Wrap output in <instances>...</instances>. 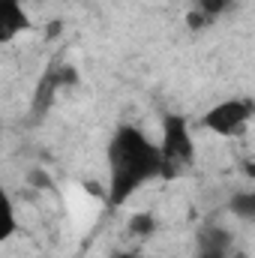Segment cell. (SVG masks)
<instances>
[{
    "label": "cell",
    "mask_w": 255,
    "mask_h": 258,
    "mask_svg": "<svg viewBox=\"0 0 255 258\" xmlns=\"http://www.w3.org/2000/svg\"><path fill=\"white\" fill-rule=\"evenodd\" d=\"M228 210H231L237 219H243V222H255V189H246V192L231 195Z\"/></svg>",
    "instance_id": "8"
},
{
    "label": "cell",
    "mask_w": 255,
    "mask_h": 258,
    "mask_svg": "<svg viewBox=\"0 0 255 258\" xmlns=\"http://www.w3.org/2000/svg\"><path fill=\"white\" fill-rule=\"evenodd\" d=\"M159 156H162V180L180 177L195 162V138L189 120L183 114H165L159 132Z\"/></svg>",
    "instance_id": "2"
},
{
    "label": "cell",
    "mask_w": 255,
    "mask_h": 258,
    "mask_svg": "<svg viewBox=\"0 0 255 258\" xmlns=\"http://www.w3.org/2000/svg\"><path fill=\"white\" fill-rule=\"evenodd\" d=\"M75 78H78V72H75L69 63L51 66V69L42 75L39 87H36V96H33V114H36V117H39V114H45V111L51 108L54 93H57L60 87H66V84H75Z\"/></svg>",
    "instance_id": "4"
},
{
    "label": "cell",
    "mask_w": 255,
    "mask_h": 258,
    "mask_svg": "<svg viewBox=\"0 0 255 258\" xmlns=\"http://www.w3.org/2000/svg\"><path fill=\"white\" fill-rule=\"evenodd\" d=\"M105 198L108 204H126L138 189L162 177V156H159V141H153L144 129L120 123L111 132L108 147H105Z\"/></svg>",
    "instance_id": "1"
},
{
    "label": "cell",
    "mask_w": 255,
    "mask_h": 258,
    "mask_svg": "<svg viewBox=\"0 0 255 258\" xmlns=\"http://www.w3.org/2000/svg\"><path fill=\"white\" fill-rule=\"evenodd\" d=\"M153 231H156L153 213H135V216L129 219V234H135V237H150Z\"/></svg>",
    "instance_id": "9"
},
{
    "label": "cell",
    "mask_w": 255,
    "mask_h": 258,
    "mask_svg": "<svg viewBox=\"0 0 255 258\" xmlns=\"http://www.w3.org/2000/svg\"><path fill=\"white\" fill-rule=\"evenodd\" d=\"M237 0H195L189 12V27H204L210 21H216L219 15H225Z\"/></svg>",
    "instance_id": "7"
},
{
    "label": "cell",
    "mask_w": 255,
    "mask_h": 258,
    "mask_svg": "<svg viewBox=\"0 0 255 258\" xmlns=\"http://www.w3.org/2000/svg\"><path fill=\"white\" fill-rule=\"evenodd\" d=\"M231 258H255V255H249V252H234Z\"/></svg>",
    "instance_id": "10"
},
{
    "label": "cell",
    "mask_w": 255,
    "mask_h": 258,
    "mask_svg": "<svg viewBox=\"0 0 255 258\" xmlns=\"http://www.w3.org/2000/svg\"><path fill=\"white\" fill-rule=\"evenodd\" d=\"M231 231L222 225H204L195 234V258H231Z\"/></svg>",
    "instance_id": "5"
},
{
    "label": "cell",
    "mask_w": 255,
    "mask_h": 258,
    "mask_svg": "<svg viewBox=\"0 0 255 258\" xmlns=\"http://www.w3.org/2000/svg\"><path fill=\"white\" fill-rule=\"evenodd\" d=\"M255 120L252 96H228L216 105H210L201 117V126L219 138H234Z\"/></svg>",
    "instance_id": "3"
},
{
    "label": "cell",
    "mask_w": 255,
    "mask_h": 258,
    "mask_svg": "<svg viewBox=\"0 0 255 258\" xmlns=\"http://www.w3.org/2000/svg\"><path fill=\"white\" fill-rule=\"evenodd\" d=\"M27 30H30V15L24 9V0H0V39L12 42Z\"/></svg>",
    "instance_id": "6"
},
{
    "label": "cell",
    "mask_w": 255,
    "mask_h": 258,
    "mask_svg": "<svg viewBox=\"0 0 255 258\" xmlns=\"http://www.w3.org/2000/svg\"><path fill=\"white\" fill-rule=\"evenodd\" d=\"M114 258H138V255H132V252H120V255H114Z\"/></svg>",
    "instance_id": "11"
}]
</instances>
